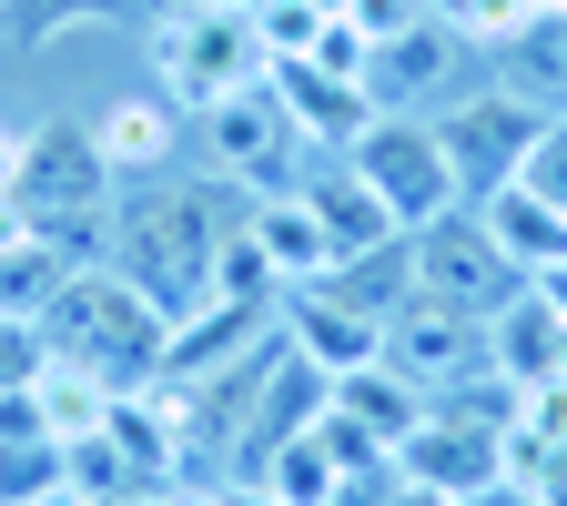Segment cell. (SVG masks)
Returning <instances> with one entry per match:
<instances>
[{"label": "cell", "mask_w": 567, "mask_h": 506, "mask_svg": "<svg viewBox=\"0 0 567 506\" xmlns=\"http://www.w3.org/2000/svg\"><path fill=\"white\" fill-rule=\"evenodd\" d=\"M244 224V193L234 183H183V173H153V183H122L112 213H102V264L132 273L163 314H193L203 283H213V244Z\"/></svg>", "instance_id": "6da1fadb"}, {"label": "cell", "mask_w": 567, "mask_h": 506, "mask_svg": "<svg viewBox=\"0 0 567 506\" xmlns=\"http://www.w3.org/2000/svg\"><path fill=\"white\" fill-rule=\"evenodd\" d=\"M31 324H41V344H51V354L92 365L112 395L153 385V375H163V334H173V314H163L153 295H142L132 273H112V264H71Z\"/></svg>", "instance_id": "7a4b0ae2"}, {"label": "cell", "mask_w": 567, "mask_h": 506, "mask_svg": "<svg viewBox=\"0 0 567 506\" xmlns=\"http://www.w3.org/2000/svg\"><path fill=\"white\" fill-rule=\"evenodd\" d=\"M153 71H163V102L173 112H213L224 92L264 82V51H254V21L244 11H193V0H173V11L153 21Z\"/></svg>", "instance_id": "3957f363"}, {"label": "cell", "mask_w": 567, "mask_h": 506, "mask_svg": "<svg viewBox=\"0 0 567 506\" xmlns=\"http://www.w3.org/2000/svg\"><path fill=\"white\" fill-rule=\"evenodd\" d=\"M425 122H436V153H446L456 193L486 203L496 183H517V163L537 153V132H547L557 112H537V102L507 92V82H476V92H456L446 112H425Z\"/></svg>", "instance_id": "277c9868"}, {"label": "cell", "mask_w": 567, "mask_h": 506, "mask_svg": "<svg viewBox=\"0 0 567 506\" xmlns=\"http://www.w3.org/2000/svg\"><path fill=\"white\" fill-rule=\"evenodd\" d=\"M193 142H203L213 183H234V193H274V183L305 173V132H295V112L274 102V71L244 82V92H224L213 112H193Z\"/></svg>", "instance_id": "5b68a950"}, {"label": "cell", "mask_w": 567, "mask_h": 506, "mask_svg": "<svg viewBox=\"0 0 567 506\" xmlns=\"http://www.w3.org/2000/svg\"><path fill=\"white\" fill-rule=\"evenodd\" d=\"M405 273H415V295H436V304H456V314H496V304L527 283L517 254L486 234L476 203L436 213V224H415V234H405Z\"/></svg>", "instance_id": "8992f818"}, {"label": "cell", "mask_w": 567, "mask_h": 506, "mask_svg": "<svg viewBox=\"0 0 567 506\" xmlns=\"http://www.w3.org/2000/svg\"><path fill=\"white\" fill-rule=\"evenodd\" d=\"M344 163L365 173V193L395 213V234H415V224H436V213L466 203L456 173H446V153H436V122H425V112H375L365 132H354Z\"/></svg>", "instance_id": "52a82bcc"}, {"label": "cell", "mask_w": 567, "mask_h": 506, "mask_svg": "<svg viewBox=\"0 0 567 506\" xmlns=\"http://www.w3.org/2000/svg\"><path fill=\"white\" fill-rule=\"evenodd\" d=\"M395 466L456 506H486V496H507V425H486L466 405H425V425L395 446Z\"/></svg>", "instance_id": "ba28073f"}, {"label": "cell", "mask_w": 567, "mask_h": 506, "mask_svg": "<svg viewBox=\"0 0 567 506\" xmlns=\"http://www.w3.org/2000/svg\"><path fill=\"white\" fill-rule=\"evenodd\" d=\"M112 163L92 122H31V173H21V213L31 224H102L112 213Z\"/></svg>", "instance_id": "9c48e42d"}, {"label": "cell", "mask_w": 567, "mask_h": 506, "mask_svg": "<svg viewBox=\"0 0 567 506\" xmlns=\"http://www.w3.org/2000/svg\"><path fill=\"white\" fill-rule=\"evenodd\" d=\"M385 365L425 395H446V385H476L486 375V314H456L436 295H405L385 314Z\"/></svg>", "instance_id": "30bf717a"}, {"label": "cell", "mask_w": 567, "mask_h": 506, "mask_svg": "<svg viewBox=\"0 0 567 506\" xmlns=\"http://www.w3.org/2000/svg\"><path fill=\"white\" fill-rule=\"evenodd\" d=\"M456 71H466V41H456L446 21H415V31H395V41H375L365 102H375V112H446V102H456Z\"/></svg>", "instance_id": "8fae6325"}, {"label": "cell", "mask_w": 567, "mask_h": 506, "mask_svg": "<svg viewBox=\"0 0 567 506\" xmlns=\"http://www.w3.org/2000/svg\"><path fill=\"white\" fill-rule=\"evenodd\" d=\"M284 344H295L324 385H334V375H354V365H385V324H375V314H354V304H334L324 283L284 295Z\"/></svg>", "instance_id": "7c38bea8"}, {"label": "cell", "mask_w": 567, "mask_h": 506, "mask_svg": "<svg viewBox=\"0 0 567 506\" xmlns=\"http://www.w3.org/2000/svg\"><path fill=\"white\" fill-rule=\"evenodd\" d=\"M295 193L315 203V224H324V244H334V264H354V254H375V244H395V213L365 193V173H354L344 153H305V173H295Z\"/></svg>", "instance_id": "4fadbf2b"}, {"label": "cell", "mask_w": 567, "mask_h": 506, "mask_svg": "<svg viewBox=\"0 0 567 506\" xmlns=\"http://www.w3.org/2000/svg\"><path fill=\"white\" fill-rule=\"evenodd\" d=\"M244 234H254V244H264V264L284 273V295H305V283H324V273H334V244H324L315 203H305L295 183L244 193Z\"/></svg>", "instance_id": "5bb4252c"}, {"label": "cell", "mask_w": 567, "mask_h": 506, "mask_svg": "<svg viewBox=\"0 0 567 506\" xmlns=\"http://www.w3.org/2000/svg\"><path fill=\"white\" fill-rule=\"evenodd\" d=\"M183 122H193V112H173L163 92H112V102L92 112V142H102V163H112V183H153V173L173 163V142H183Z\"/></svg>", "instance_id": "9a60e30c"}, {"label": "cell", "mask_w": 567, "mask_h": 506, "mask_svg": "<svg viewBox=\"0 0 567 506\" xmlns=\"http://www.w3.org/2000/svg\"><path fill=\"white\" fill-rule=\"evenodd\" d=\"M274 102L295 112L305 153H354V132L375 122L365 82H334V71H315V61H274Z\"/></svg>", "instance_id": "2e32d148"}, {"label": "cell", "mask_w": 567, "mask_h": 506, "mask_svg": "<svg viewBox=\"0 0 567 506\" xmlns=\"http://www.w3.org/2000/svg\"><path fill=\"white\" fill-rule=\"evenodd\" d=\"M557 344H567V324L537 304V283H517V295L486 314V365L507 375V385H547L557 375Z\"/></svg>", "instance_id": "e0dca14e"}, {"label": "cell", "mask_w": 567, "mask_h": 506, "mask_svg": "<svg viewBox=\"0 0 567 506\" xmlns=\"http://www.w3.org/2000/svg\"><path fill=\"white\" fill-rule=\"evenodd\" d=\"M334 405L354 415V425H365V436L395 456L405 436H415V425H425V385H405L395 365H354V375H334Z\"/></svg>", "instance_id": "ac0fdd59"}, {"label": "cell", "mask_w": 567, "mask_h": 506, "mask_svg": "<svg viewBox=\"0 0 567 506\" xmlns=\"http://www.w3.org/2000/svg\"><path fill=\"white\" fill-rule=\"evenodd\" d=\"M496 82L527 92L537 112H567V11H537L507 51H496Z\"/></svg>", "instance_id": "d6986e66"}, {"label": "cell", "mask_w": 567, "mask_h": 506, "mask_svg": "<svg viewBox=\"0 0 567 506\" xmlns=\"http://www.w3.org/2000/svg\"><path fill=\"white\" fill-rule=\"evenodd\" d=\"M476 213H486V234L517 254V273H547V264L567 254V213H547V203H537L527 183H496V193H486Z\"/></svg>", "instance_id": "ffe728a7"}, {"label": "cell", "mask_w": 567, "mask_h": 506, "mask_svg": "<svg viewBox=\"0 0 567 506\" xmlns=\"http://www.w3.org/2000/svg\"><path fill=\"white\" fill-rule=\"evenodd\" d=\"M264 486H284L295 506H334V486H344V466H334V446L315 436V425H295L284 446H264V466H254Z\"/></svg>", "instance_id": "44dd1931"}, {"label": "cell", "mask_w": 567, "mask_h": 506, "mask_svg": "<svg viewBox=\"0 0 567 506\" xmlns=\"http://www.w3.org/2000/svg\"><path fill=\"white\" fill-rule=\"evenodd\" d=\"M0 21H11L21 51H51V41H71V31H92V21H132V11H122V0H0Z\"/></svg>", "instance_id": "7402d4cb"}, {"label": "cell", "mask_w": 567, "mask_h": 506, "mask_svg": "<svg viewBox=\"0 0 567 506\" xmlns=\"http://www.w3.org/2000/svg\"><path fill=\"white\" fill-rule=\"evenodd\" d=\"M203 295H224V304H284V273H274L264 244L234 224L224 244H213V283H203Z\"/></svg>", "instance_id": "603a6c76"}, {"label": "cell", "mask_w": 567, "mask_h": 506, "mask_svg": "<svg viewBox=\"0 0 567 506\" xmlns=\"http://www.w3.org/2000/svg\"><path fill=\"white\" fill-rule=\"evenodd\" d=\"M244 21H254V51H264V61H305L334 11H324V0H254Z\"/></svg>", "instance_id": "cb8c5ba5"}, {"label": "cell", "mask_w": 567, "mask_h": 506, "mask_svg": "<svg viewBox=\"0 0 567 506\" xmlns=\"http://www.w3.org/2000/svg\"><path fill=\"white\" fill-rule=\"evenodd\" d=\"M517 183H527V193H537L547 213H567V112H557V122L537 132V153L517 163Z\"/></svg>", "instance_id": "d4e9b609"}, {"label": "cell", "mask_w": 567, "mask_h": 506, "mask_svg": "<svg viewBox=\"0 0 567 506\" xmlns=\"http://www.w3.org/2000/svg\"><path fill=\"white\" fill-rule=\"evenodd\" d=\"M344 21L365 31V41H395V31H415V21H436V0H344Z\"/></svg>", "instance_id": "484cf974"}, {"label": "cell", "mask_w": 567, "mask_h": 506, "mask_svg": "<svg viewBox=\"0 0 567 506\" xmlns=\"http://www.w3.org/2000/svg\"><path fill=\"white\" fill-rule=\"evenodd\" d=\"M21 173H31V122H0V203H21Z\"/></svg>", "instance_id": "4316f807"}, {"label": "cell", "mask_w": 567, "mask_h": 506, "mask_svg": "<svg viewBox=\"0 0 567 506\" xmlns=\"http://www.w3.org/2000/svg\"><path fill=\"white\" fill-rule=\"evenodd\" d=\"M527 283H537V304H547V314H557V324H567V254H557V264H547V273H527Z\"/></svg>", "instance_id": "83f0119b"}, {"label": "cell", "mask_w": 567, "mask_h": 506, "mask_svg": "<svg viewBox=\"0 0 567 506\" xmlns=\"http://www.w3.org/2000/svg\"><path fill=\"white\" fill-rule=\"evenodd\" d=\"M224 506H295V496L264 486V476H234V486H224Z\"/></svg>", "instance_id": "f1b7e54d"}, {"label": "cell", "mask_w": 567, "mask_h": 506, "mask_svg": "<svg viewBox=\"0 0 567 506\" xmlns=\"http://www.w3.org/2000/svg\"><path fill=\"white\" fill-rule=\"evenodd\" d=\"M385 506H456V496H436V486H415V476L395 466V496H385Z\"/></svg>", "instance_id": "f546056e"}, {"label": "cell", "mask_w": 567, "mask_h": 506, "mask_svg": "<svg viewBox=\"0 0 567 506\" xmlns=\"http://www.w3.org/2000/svg\"><path fill=\"white\" fill-rule=\"evenodd\" d=\"M163 506H224V486H183V476H173V486H163Z\"/></svg>", "instance_id": "4dcf8cb0"}, {"label": "cell", "mask_w": 567, "mask_h": 506, "mask_svg": "<svg viewBox=\"0 0 567 506\" xmlns=\"http://www.w3.org/2000/svg\"><path fill=\"white\" fill-rule=\"evenodd\" d=\"M31 506H92V496H82V486H71V476H61V486H41Z\"/></svg>", "instance_id": "1f68e13d"}, {"label": "cell", "mask_w": 567, "mask_h": 506, "mask_svg": "<svg viewBox=\"0 0 567 506\" xmlns=\"http://www.w3.org/2000/svg\"><path fill=\"white\" fill-rule=\"evenodd\" d=\"M122 11H173V0H122Z\"/></svg>", "instance_id": "d6a6232c"}, {"label": "cell", "mask_w": 567, "mask_h": 506, "mask_svg": "<svg viewBox=\"0 0 567 506\" xmlns=\"http://www.w3.org/2000/svg\"><path fill=\"white\" fill-rule=\"evenodd\" d=\"M547 385H567V344H557V375H547Z\"/></svg>", "instance_id": "836d02e7"}]
</instances>
